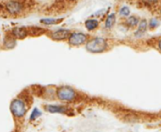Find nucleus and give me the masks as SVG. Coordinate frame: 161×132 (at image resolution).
Segmentation results:
<instances>
[{
	"mask_svg": "<svg viewBox=\"0 0 161 132\" xmlns=\"http://www.w3.org/2000/svg\"><path fill=\"white\" fill-rule=\"evenodd\" d=\"M107 45H108L107 41L103 38H96L90 40L87 43L86 48L89 52L97 53H101L105 51L107 48Z\"/></svg>",
	"mask_w": 161,
	"mask_h": 132,
	"instance_id": "nucleus-1",
	"label": "nucleus"
},
{
	"mask_svg": "<svg viewBox=\"0 0 161 132\" xmlns=\"http://www.w3.org/2000/svg\"><path fill=\"white\" fill-rule=\"evenodd\" d=\"M10 112L16 117L24 116L26 112V107H25V102L20 99H14L10 104Z\"/></svg>",
	"mask_w": 161,
	"mask_h": 132,
	"instance_id": "nucleus-2",
	"label": "nucleus"
},
{
	"mask_svg": "<svg viewBox=\"0 0 161 132\" xmlns=\"http://www.w3.org/2000/svg\"><path fill=\"white\" fill-rule=\"evenodd\" d=\"M57 95H58V98L63 101H71V100L75 99V90L70 87H67V86L59 88L58 90Z\"/></svg>",
	"mask_w": 161,
	"mask_h": 132,
	"instance_id": "nucleus-3",
	"label": "nucleus"
},
{
	"mask_svg": "<svg viewBox=\"0 0 161 132\" xmlns=\"http://www.w3.org/2000/svg\"><path fill=\"white\" fill-rule=\"evenodd\" d=\"M6 8L8 9V11L10 14L16 15V14H19L22 12V10L24 9V6L18 0H10L8 2H7Z\"/></svg>",
	"mask_w": 161,
	"mask_h": 132,
	"instance_id": "nucleus-4",
	"label": "nucleus"
},
{
	"mask_svg": "<svg viewBox=\"0 0 161 132\" xmlns=\"http://www.w3.org/2000/svg\"><path fill=\"white\" fill-rule=\"evenodd\" d=\"M68 38H69L70 44L74 45V46H78V45L83 44L87 38L86 35H84L82 33H73V34H70V36Z\"/></svg>",
	"mask_w": 161,
	"mask_h": 132,
	"instance_id": "nucleus-5",
	"label": "nucleus"
},
{
	"mask_svg": "<svg viewBox=\"0 0 161 132\" xmlns=\"http://www.w3.org/2000/svg\"><path fill=\"white\" fill-rule=\"evenodd\" d=\"M70 36V31L67 29H59L58 31H55L51 34L52 38L54 39H58V40H61V39H65Z\"/></svg>",
	"mask_w": 161,
	"mask_h": 132,
	"instance_id": "nucleus-6",
	"label": "nucleus"
},
{
	"mask_svg": "<svg viewBox=\"0 0 161 132\" xmlns=\"http://www.w3.org/2000/svg\"><path fill=\"white\" fill-rule=\"evenodd\" d=\"M46 110L51 114H63L66 112V108L58 105H49L46 107Z\"/></svg>",
	"mask_w": 161,
	"mask_h": 132,
	"instance_id": "nucleus-7",
	"label": "nucleus"
},
{
	"mask_svg": "<svg viewBox=\"0 0 161 132\" xmlns=\"http://www.w3.org/2000/svg\"><path fill=\"white\" fill-rule=\"evenodd\" d=\"M13 36L17 38H25V36L27 35V30L25 28L23 27H19V28H15L12 32Z\"/></svg>",
	"mask_w": 161,
	"mask_h": 132,
	"instance_id": "nucleus-8",
	"label": "nucleus"
},
{
	"mask_svg": "<svg viewBox=\"0 0 161 132\" xmlns=\"http://www.w3.org/2000/svg\"><path fill=\"white\" fill-rule=\"evenodd\" d=\"M85 26L88 30H93L98 26V22L96 20H88L85 23Z\"/></svg>",
	"mask_w": 161,
	"mask_h": 132,
	"instance_id": "nucleus-9",
	"label": "nucleus"
},
{
	"mask_svg": "<svg viewBox=\"0 0 161 132\" xmlns=\"http://www.w3.org/2000/svg\"><path fill=\"white\" fill-rule=\"evenodd\" d=\"M146 27H147V22L146 20H142L140 24H139V29H138V32L136 33V36H141L142 34H143L145 31H146Z\"/></svg>",
	"mask_w": 161,
	"mask_h": 132,
	"instance_id": "nucleus-10",
	"label": "nucleus"
},
{
	"mask_svg": "<svg viewBox=\"0 0 161 132\" xmlns=\"http://www.w3.org/2000/svg\"><path fill=\"white\" fill-rule=\"evenodd\" d=\"M29 32V34L31 36H38V35H41L44 32V29L42 28H39V27H31L29 28V30H27Z\"/></svg>",
	"mask_w": 161,
	"mask_h": 132,
	"instance_id": "nucleus-11",
	"label": "nucleus"
},
{
	"mask_svg": "<svg viewBox=\"0 0 161 132\" xmlns=\"http://www.w3.org/2000/svg\"><path fill=\"white\" fill-rule=\"evenodd\" d=\"M115 23V14H110L107 20V23H106V26L108 28H110Z\"/></svg>",
	"mask_w": 161,
	"mask_h": 132,
	"instance_id": "nucleus-12",
	"label": "nucleus"
},
{
	"mask_svg": "<svg viewBox=\"0 0 161 132\" xmlns=\"http://www.w3.org/2000/svg\"><path fill=\"white\" fill-rule=\"evenodd\" d=\"M138 23H139V18L136 17V16H131L127 20V23H128L129 26H135V25L138 24Z\"/></svg>",
	"mask_w": 161,
	"mask_h": 132,
	"instance_id": "nucleus-13",
	"label": "nucleus"
},
{
	"mask_svg": "<svg viewBox=\"0 0 161 132\" xmlns=\"http://www.w3.org/2000/svg\"><path fill=\"white\" fill-rule=\"evenodd\" d=\"M61 21V19L59 20H55V19H43L41 21L42 23H44V24H55V23H58V22Z\"/></svg>",
	"mask_w": 161,
	"mask_h": 132,
	"instance_id": "nucleus-14",
	"label": "nucleus"
},
{
	"mask_svg": "<svg viewBox=\"0 0 161 132\" xmlns=\"http://www.w3.org/2000/svg\"><path fill=\"white\" fill-rule=\"evenodd\" d=\"M42 114V113L36 108V109H34V111L32 112V114H31V116H30V120H35L37 117H39L40 115Z\"/></svg>",
	"mask_w": 161,
	"mask_h": 132,
	"instance_id": "nucleus-15",
	"label": "nucleus"
},
{
	"mask_svg": "<svg viewBox=\"0 0 161 132\" xmlns=\"http://www.w3.org/2000/svg\"><path fill=\"white\" fill-rule=\"evenodd\" d=\"M129 13H130V10H129V8H128L127 7H124V8H122V9L120 10V14L123 15V16H128Z\"/></svg>",
	"mask_w": 161,
	"mask_h": 132,
	"instance_id": "nucleus-16",
	"label": "nucleus"
},
{
	"mask_svg": "<svg viewBox=\"0 0 161 132\" xmlns=\"http://www.w3.org/2000/svg\"><path fill=\"white\" fill-rule=\"evenodd\" d=\"M158 21L156 18L152 19V20H151V23H150V27H151V28H153V27L155 28V27L158 26Z\"/></svg>",
	"mask_w": 161,
	"mask_h": 132,
	"instance_id": "nucleus-17",
	"label": "nucleus"
},
{
	"mask_svg": "<svg viewBox=\"0 0 161 132\" xmlns=\"http://www.w3.org/2000/svg\"><path fill=\"white\" fill-rule=\"evenodd\" d=\"M144 1L147 3H150V4H154V3H157L158 0H144Z\"/></svg>",
	"mask_w": 161,
	"mask_h": 132,
	"instance_id": "nucleus-18",
	"label": "nucleus"
}]
</instances>
